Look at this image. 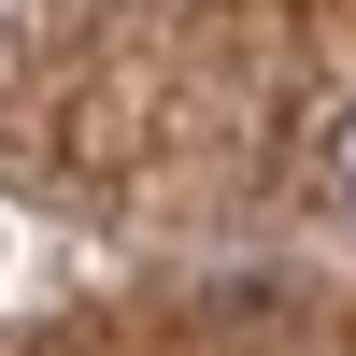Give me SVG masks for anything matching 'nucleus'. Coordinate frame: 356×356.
Segmentation results:
<instances>
[{"instance_id": "1", "label": "nucleus", "mask_w": 356, "mask_h": 356, "mask_svg": "<svg viewBox=\"0 0 356 356\" xmlns=\"http://www.w3.org/2000/svg\"><path fill=\"white\" fill-rule=\"evenodd\" d=\"M328 186L356 200V114H342V129H328Z\"/></svg>"}]
</instances>
